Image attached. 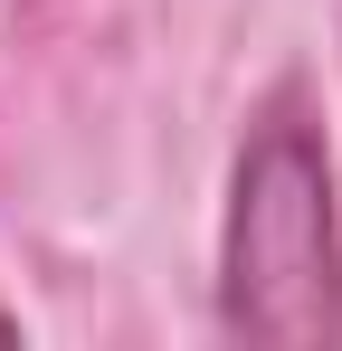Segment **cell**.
I'll return each mask as SVG.
<instances>
[{"label": "cell", "instance_id": "7a4b0ae2", "mask_svg": "<svg viewBox=\"0 0 342 351\" xmlns=\"http://www.w3.org/2000/svg\"><path fill=\"white\" fill-rule=\"evenodd\" d=\"M0 342H19V313H10V304H0Z\"/></svg>", "mask_w": 342, "mask_h": 351}, {"label": "cell", "instance_id": "6da1fadb", "mask_svg": "<svg viewBox=\"0 0 342 351\" xmlns=\"http://www.w3.org/2000/svg\"><path fill=\"white\" fill-rule=\"evenodd\" d=\"M219 323L238 342H342V237L333 171L304 95L285 86L238 143L228 180V247H219Z\"/></svg>", "mask_w": 342, "mask_h": 351}]
</instances>
